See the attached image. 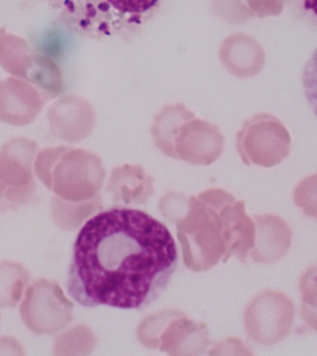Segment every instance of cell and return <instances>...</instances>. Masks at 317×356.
I'll use <instances>...</instances> for the list:
<instances>
[{"instance_id":"obj_1","label":"cell","mask_w":317,"mask_h":356,"mask_svg":"<svg viewBox=\"0 0 317 356\" xmlns=\"http://www.w3.org/2000/svg\"><path fill=\"white\" fill-rule=\"evenodd\" d=\"M177 264V245L163 222L138 209L113 207L78 233L67 289L85 307L141 311L164 293Z\"/></svg>"},{"instance_id":"obj_2","label":"cell","mask_w":317,"mask_h":356,"mask_svg":"<svg viewBox=\"0 0 317 356\" xmlns=\"http://www.w3.org/2000/svg\"><path fill=\"white\" fill-rule=\"evenodd\" d=\"M235 197L211 188L189 197L188 209L175 222L184 263L191 271H208L231 258L235 227Z\"/></svg>"},{"instance_id":"obj_3","label":"cell","mask_w":317,"mask_h":356,"mask_svg":"<svg viewBox=\"0 0 317 356\" xmlns=\"http://www.w3.org/2000/svg\"><path fill=\"white\" fill-rule=\"evenodd\" d=\"M166 0H52L61 18L86 38H132Z\"/></svg>"},{"instance_id":"obj_4","label":"cell","mask_w":317,"mask_h":356,"mask_svg":"<svg viewBox=\"0 0 317 356\" xmlns=\"http://www.w3.org/2000/svg\"><path fill=\"white\" fill-rule=\"evenodd\" d=\"M89 157L82 150L66 147H49L36 155V177L66 202H89L96 195V183L89 175Z\"/></svg>"},{"instance_id":"obj_5","label":"cell","mask_w":317,"mask_h":356,"mask_svg":"<svg viewBox=\"0 0 317 356\" xmlns=\"http://www.w3.org/2000/svg\"><path fill=\"white\" fill-rule=\"evenodd\" d=\"M136 337L144 347L170 355H202L211 343L205 323L195 322L175 309L147 316Z\"/></svg>"},{"instance_id":"obj_6","label":"cell","mask_w":317,"mask_h":356,"mask_svg":"<svg viewBox=\"0 0 317 356\" xmlns=\"http://www.w3.org/2000/svg\"><path fill=\"white\" fill-rule=\"evenodd\" d=\"M74 303L56 281L40 278L25 292L19 316L25 327L35 335H50L74 319Z\"/></svg>"},{"instance_id":"obj_7","label":"cell","mask_w":317,"mask_h":356,"mask_svg":"<svg viewBox=\"0 0 317 356\" xmlns=\"http://www.w3.org/2000/svg\"><path fill=\"white\" fill-rule=\"evenodd\" d=\"M295 314L294 303L286 294L267 289L256 295L247 306L245 330L256 343L273 346L291 332Z\"/></svg>"},{"instance_id":"obj_8","label":"cell","mask_w":317,"mask_h":356,"mask_svg":"<svg viewBox=\"0 0 317 356\" xmlns=\"http://www.w3.org/2000/svg\"><path fill=\"white\" fill-rule=\"evenodd\" d=\"M44 104L38 89L27 81L14 76L0 80V122L26 127L38 118Z\"/></svg>"},{"instance_id":"obj_9","label":"cell","mask_w":317,"mask_h":356,"mask_svg":"<svg viewBox=\"0 0 317 356\" xmlns=\"http://www.w3.org/2000/svg\"><path fill=\"white\" fill-rule=\"evenodd\" d=\"M38 142L26 136H14L0 149V181L10 188L36 191L33 177Z\"/></svg>"},{"instance_id":"obj_10","label":"cell","mask_w":317,"mask_h":356,"mask_svg":"<svg viewBox=\"0 0 317 356\" xmlns=\"http://www.w3.org/2000/svg\"><path fill=\"white\" fill-rule=\"evenodd\" d=\"M255 243L250 257L255 263L268 264L283 258L291 247L292 230L277 214L254 216Z\"/></svg>"},{"instance_id":"obj_11","label":"cell","mask_w":317,"mask_h":356,"mask_svg":"<svg viewBox=\"0 0 317 356\" xmlns=\"http://www.w3.org/2000/svg\"><path fill=\"white\" fill-rule=\"evenodd\" d=\"M38 57L24 38L7 32L4 26L0 28V66L5 72L28 81Z\"/></svg>"},{"instance_id":"obj_12","label":"cell","mask_w":317,"mask_h":356,"mask_svg":"<svg viewBox=\"0 0 317 356\" xmlns=\"http://www.w3.org/2000/svg\"><path fill=\"white\" fill-rule=\"evenodd\" d=\"M30 281L24 264L13 261L0 263V307L14 308L22 300Z\"/></svg>"},{"instance_id":"obj_13","label":"cell","mask_w":317,"mask_h":356,"mask_svg":"<svg viewBox=\"0 0 317 356\" xmlns=\"http://www.w3.org/2000/svg\"><path fill=\"white\" fill-rule=\"evenodd\" d=\"M27 82L32 83L44 102L54 99L63 88L60 68L46 56L38 54L35 69Z\"/></svg>"},{"instance_id":"obj_14","label":"cell","mask_w":317,"mask_h":356,"mask_svg":"<svg viewBox=\"0 0 317 356\" xmlns=\"http://www.w3.org/2000/svg\"><path fill=\"white\" fill-rule=\"evenodd\" d=\"M94 205L93 200L74 203L55 196L51 202L52 218L60 229L71 231L80 225Z\"/></svg>"},{"instance_id":"obj_15","label":"cell","mask_w":317,"mask_h":356,"mask_svg":"<svg viewBox=\"0 0 317 356\" xmlns=\"http://www.w3.org/2000/svg\"><path fill=\"white\" fill-rule=\"evenodd\" d=\"M299 289L302 297V316L306 324L317 331V264L300 275Z\"/></svg>"},{"instance_id":"obj_16","label":"cell","mask_w":317,"mask_h":356,"mask_svg":"<svg viewBox=\"0 0 317 356\" xmlns=\"http://www.w3.org/2000/svg\"><path fill=\"white\" fill-rule=\"evenodd\" d=\"M293 200L305 216L317 219V175L306 178L298 185Z\"/></svg>"},{"instance_id":"obj_17","label":"cell","mask_w":317,"mask_h":356,"mask_svg":"<svg viewBox=\"0 0 317 356\" xmlns=\"http://www.w3.org/2000/svg\"><path fill=\"white\" fill-rule=\"evenodd\" d=\"M302 86L306 102L317 117V47L303 67Z\"/></svg>"},{"instance_id":"obj_18","label":"cell","mask_w":317,"mask_h":356,"mask_svg":"<svg viewBox=\"0 0 317 356\" xmlns=\"http://www.w3.org/2000/svg\"><path fill=\"white\" fill-rule=\"evenodd\" d=\"M36 191L10 188L0 181V211H14L35 202Z\"/></svg>"},{"instance_id":"obj_19","label":"cell","mask_w":317,"mask_h":356,"mask_svg":"<svg viewBox=\"0 0 317 356\" xmlns=\"http://www.w3.org/2000/svg\"><path fill=\"white\" fill-rule=\"evenodd\" d=\"M0 355H24V348L16 339L10 337L0 338Z\"/></svg>"},{"instance_id":"obj_20","label":"cell","mask_w":317,"mask_h":356,"mask_svg":"<svg viewBox=\"0 0 317 356\" xmlns=\"http://www.w3.org/2000/svg\"><path fill=\"white\" fill-rule=\"evenodd\" d=\"M302 8L317 22V0H302Z\"/></svg>"}]
</instances>
